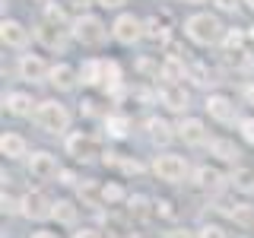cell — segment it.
Listing matches in <instances>:
<instances>
[{"instance_id": "obj_1", "label": "cell", "mask_w": 254, "mask_h": 238, "mask_svg": "<svg viewBox=\"0 0 254 238\" xmlns=\"http://www.w3.org/2000/svg\"><path fill=\"white\" fill-rule=\"evenodd\" d=\"M185 35L194 45H216L222 35V26H219L216 16H210V13H194L185 22Z\"/></svg>"}, {"instance_id": "obj_2", "label": "cell", "mask_w": 254, "mask_h": 238, "mask_svg": "<svg viewBox=\"0 0 254 238\" xmlns=\"http://www.w3.org/2000/svg\"><path fill=\"white\" fill-rule=\"evenodd\" d=\"M35 124L42 127L45 133H64V130L70 127V111L64 108L58 99L38 102V108H35Z\"/></svg>"}, {"instance_id": "obj_3", "label": "cell", "mask_w": 254, "mask_h": 238, "mask_svg": "<svg viewBox=\"0 0 254 238\" xmlns=\"http://www.w3.org/2000/svg\"><path fill=\"white\" fill-rule=\"evenodd\" d=\"M73 38L79 45H86V48H99L102 42H105V35H108V29H105V22L99 19V16H89V13H83V16H76L73 19Z\"/></svg>"}, {"instance_id": "obj_4", "label": "cell", "mask_w": 254, "mask_h": 238, "mask_svg": "<svg viewBox=\"0 0 254 238\" xmlns=\"http://www.w3.org/2000/svg\"><path fill=\"white\" fill-rule=\"evenodd\" d=\"M153 172L159 175V181H169V184H178V181L188 178V159L175 156V153H162L153 159Z\"/></svg>"}, {"instance_id": "obj_5", "label": "cell", "mask_w": 254, "mask_h": 238, "mask_svg": "<svg viewBox=\"0 0 254 238\" xmlns=\"http://www.w3.org/2000/svg\"><path fill=\"white\" fill-rule=\"evenodd\" d=\"M111 35H115L121 45H133V42H140V38L146 35V26H143L133 13H121L115 19V26H111Z\"/></svg>"}, {"instance_id": "obj_6", "label": "cell", "mask_w": 254, "mask_h": 238, "mask_svg": "<svg viewBox=\"0 0 254 238\" xmlns=\"http://www.w3.org/2000/svg\"><path fill=\"white\" fill-rule=\"evenodd\" d=\"M22 216H29V219H48L54 213V200L45 194V190H32V194H26L22 197Z\"/></svg>"}, {"instance_id": "obj_7", "label": "cell", "mask_w": 254, "mask_h": 238, "mask_svg": "<svg viewBox=\"0 0 254 238\" xmlns=\"http://www.w3.org/2000/svg\"><path fill=\"white\" fill-rule=\"evenodd\" d=\"M67 153L79 159V162H92L99 156V143H95L89 133H70L67 137Z\"/></svg>"}, {"instance_id": "obj_8", "label": "cell", "mask_w": 254, "mask_h": 238, "mask_svg": "<svg viewBox=\"0 0 254 238\" xmlns=\"http://www.w3.org/2000/svg\"><path fill=\"white\" fill-rule=\"evenodd\" d=\"M29 175H32V178H38V181L58 178V175H61L58 159H54L51 153H32V159H29Z\"/></svg>"}, {"instance_id": "obj_9", "label": "cell", "mask_w": 254, "mask_h": 238, "mask_svg": "<svg viewBox=\"0 0 254 238\" xmlns=\"http://www.w3.org/2000/svg\"><path fill=\"white\" fill-rule=\"evenodd\" d=\"M0 38L6 48H26L29 45V29L16 19H3L0 22Z\"/></svg>"}, {"instance_id": "obj_10", "label": "cell", "mask_w": 254, "mask_h": 238, "mask_svg": "<svg viewBox=\"0 0 254 238\" xmlns=\"http://www.w3.org/2000/svg\"><path fill=\"white\" fill-rule=\"evenodd\" d=\"M48 73H51V67L38 58V54H22L19 58V76L29 79V83H38V79H45Z\"/></svg>"}, {"instance_id": "obj_11", "label": "cell", "mask_w": 254, "mask_h": 238, "mask_svg": "<svg viewBox=\"0 0 254 238\" xmlns=\"http://www.w3.org/2000/svg\"><path fill=\"white\" fill-rule=\"evenodd\" d=\"M206 111H210V118L219 121V124L235 121V102L226 99V95H210V99H206Z\"/></svg>"}, {"instance_id": "obj_12", "label": "cell", "mask_w": 254, "mask_h": 238, "mask_svg": "<svg viewBox=\"0 0 254 238\" xmlns=\"http://www.w3.org/2000/svg\"><path fill=\"white\" fill-rule=\"evenodd\" d=\"M178 137L188 143V146H200L206 143V127L203 121H197V118H185V121L178 124Z\"/></svg>"}, {"instance_id": "obj_13", "label": "cell", "mask_w": 254, "mask_h": 238, "mask_svg": "<svg viewBox=\"0 0 254 238\" xmlns=\"http://www.w3.org/2000/svg\"><path fill=\"white\" fill-rule=\"evenodd\" d=\"M38 42L45 48H51V51H64L67 48V32L61 26H51V22H45V26H38Z\"/></svg>"}, {"instance_id": "obj_14", "label": "cell", "mask_w": 254, "mask_h": 238, "mask_svg": "<svg viewBox=\"0 0 254 238\" xmlns=\"http://www.w3.org/2000/svg\"><path fill=\"white\" fill-rule=\"evenodd\" d=\"M159 99H162V105L169 108V111H185L188 108V92L181 89L178 83L162 86V89H159Z\"/></svg>"}, {"instance_id": "obj_15", "label": "cell", "mask_w": 254, "mask_h": 238, "mask_svg": "<svg viewBox=\"0 0 254 238\" xmlns=\"http://www.w3.org/2000/svg\"><path fill=\"white\" fill-rule=\"evenodd\" d=\"M76 76L79 73H73V67H67V63H54L51 73H48V83L58 86L61 92H67V89H73V86H76Z\"/></svg>"}, {"instance_id": "obj_16", "label": "cell", "mask_w": 254, "mask_h": 238, "mask_svg": "<svg viewBox=\"0 0 254 238\" xmlns=\"http://www.w3.org/2000/svg\"><path fill=\"white\" fill-rule=\"evenodd\" d=\"M0 153L6 159H22L26 156V140H22L19 133H3V137H0Z\"/></svg>"}, {"instance_id": "obj_17", "label": "cell", "mask_w": 254, "mask_h": 238, "mask_svg": "<svg viewBox=\"0 0 254 238\" xmlns=\"http://www.w3.org/2000/svg\"><path fill=\"white\" fill-rule=\"evenodd\" d=\"M3 105H6V111H10V115L26 118V115H32V95H26V92H10Z\"/></svg>"}, {"instance_id": "obj_18", "label": "cell", "mask_w": 254, "mask_h": 238, "mask_svg": "<svg viewBox=\"0 0 254 238\" xmlns=\"http://www.w3.org/2000/svg\"><path fill=\"white\" fill-rule=\"evenodd\" d=\"M102 79H105V63L86 60L83 67H79V83H83V86H99Z\"/></svg>"}, {"instance_id": "obj_19", "label": "cell", "mask_w": 254, "mask_h": 238, "mask_svg": "<svg viewBox=\"0 0 254 238\" xmlns=\"http://www.w3.org/2000/svg\"><path fill=\"white\" fill-rule=\"evenodd\" d=\"M146 130H149V137H153L156 143H162V146L175 137V127L169 121H162V118H149V121H146Z\"/></svg>"}, {"instance_id": "obj_20", "label": "cell", "mask_w": 254, "mask_h": 238, "mask_svg": "<svg viewBox=\"0 0 254 238\" xmlns=\"http://www.w3.org/2000/svg\"><path fill=\"white\" fill-rule=\"evenodd\" d=\"M210 153H213V156H219L222 162H235V159L242 156L232 140H210Z\"/></svg>"}, {"instance_id": "obj_21", "label": "cell", "mask_w": 254, "mask_h": 238, "mask_svg": "<svg viewBox=\"0 0 254 238\" xmlns=\"http://www.w3.org/2000/svg\"><path fill=\"white\" fill-rule=\"evenodd\" d=\"M51 219H58V222H64V226H70V222H76V206L70 203V200H54Z\"/></svg>"}, {"instance_id": "obj_22", "label": "cell", "mask_w": 254, "mask_h": 238, "mask_svg": "<svg viewBox=\"0 0 254 238\" xmlns=\"http://www.w3.org/2000/svg\"><path fill=\"white\" fill-rule=\"evenodd\" d=\"M181 76H185V63H181V60L172 54V58L162 63V79H169V83H178Z\"/></svg>"}, {"instance_id": "obj_23", "label": "cell", "mask_w": 254, "mask_h": 238, "mask_svg": "<svg viewBox=\"0 0 254 238\" xmlns=\"http://www.w3.org/2000/svg\"><path fill=\"white\" fill-rule=\"evenodd\" d=\"M105 130H108V137L121 140L124 133H127V118L124 115H108L105 118Z\"/></svg>"}, {"instance_id": "obj_24", "label": "cell", "mask_w": 254, "mask_h": 238, "mask_svg": "<svg viewBox=\"0 0 254 238\" xmlns=\"http://www.w3.org/2000/svg\"><path fill=\"white\" fill-rule=\"evenodd\" d=\"M197 184H203V187H216L219 181H222V175L216 172V169H210V165H203V169H197Z\"/></svg>"}, {"instance_id": "obj_25", "label": "cell", "mask_w": 254, "mask_h": 238, "mask_svg": "<svg viewBox=\"0 0 254 238\" xmlns=\"http://www.w3.org/2000/svg\"><path fill=\"white\" fill-rule=\"evenodd\" d=\"M143 26H146V38H153V42H156V38H159V42L169 38V29H165L159 19H149V22H143Z\"/></svg>"}, {"instance_id": "obj_26", "label": "cell", "mask_w": 254, "mask_h": 238, "mask_svg": "<svg viewBox=\"0 0 254 238\" xmlns=\"http://www.w3.org/2000/svg\"><path fill=\"white\" fill-rule=\"evenodd\" d=\"M79 197H83V200H86V203H89V206H99V200H102V190H99V187H95V184H92V181H86V184H83V187H79Z\"/></svg>"}, {"instance_id": "obj_27", "label": "cell", "mask_w": 254, "mask_h": 238, "mask_svg": "<svg viewBox=\"0 0 254 238\" xmlns=\"http://www.w3.org/2000/svg\"><path fill=\"white\" fill-rule=\"evenodd\" d=\"M45 16H48V22H51V26L67 22V13H64V6H58V3H48V6H45Z\"/></svg>"}, {"instance_id": "obj_28", "label": "cell", "mask_w": 254, "mask_h": 238, "mask_svg": "<svg viewBox=\"0 0 254 238\" xmlns=\"http://www.w3.org/2000/svg\"><path fill=\"white\" fill-rule=\"evenodd\" d=\"M102 200H105V203H118V200H124L121 184H105V187H102Z\"/></svg>"}, {"instance_id": "obj_29", "label": "cell", "mask_w": 254, "mask_h": 238, "mask_svg": "<svg viewBox=\"0 0 254 238\" xmlns=\"http://www.w3.org/2000/svg\"><path fill=\"white\" fill-rule=\"evenodd\" d=\"M235 184L242 190H254V172H235Z\"/></svg>"}, {"instance_id": "obj_30", "label": "cell", "mask_w": 254, "mask_h": 238, "mask_svg": "<svg viewBox=\"0 0 254 238\" xmlns=\"http://www.w3.org/2000/svg\"><path fill=\"white\" fill-rule=\"evenodd\" d=\"M242 42H245V32H238V29H232L226 35V48L229 51H235V48H242Z\"/></svg>"}, {"instance_id": "obj_31", "label": "cell", "mask_w": 254, "mask_h": 238, "mask_svg": "<svg viewBox=\"0 0 254 238\" xmlns=\"http://www.w3.org/2000/svg\"><path fill=\"white\" fill-rule=\"evenodd\" d=\"M197 238H229L226 232H222L219 226H203L200 232H197Z\"/></svg>"}, {"instance_id": "obj_32", "label": "cell", "mask_w": 254, "mask_h": 238, "mask_svg": "<svg viewBox=\"0 0 254 238\" xmlns=\"http://www.w3.org/2000/svg\"><path fill=\"white\" fill-rule=\"evenodd\" d=\"M238 127H242V137L254 143V118H245V121H238Z\"/></svg>"}, {"instance_id": "obj_33", "label": "cell", "mask_w": 254, "mask_h": 238, "mask_svg": "<svg viewBox=\"0 0 254 238\" xmlns=\"http://www.w3.org/2000/svg\"><path fill=\"white\" fill-rule=\"evenodd\" d=\"M190 73H194V83H197V86H210V83H213V79H210V76H206V70L200 67V63H197V67H194V70H190Z\"/></svg>"}, {"instance_id": "obj_34", "label": "cell", "mask_w": 254, "mask_h": 238, "mask_svg": "<svg viewBox=\"0 0 254 238\" xmlns=\"http://www.w3.org/2000/svg\"><path fill=\"white\" fill-rule=\"evenodd\" d=\"M156 213H159V216H165V219H172V216H175V206H172L169 200H159V203H156Z\"/></svg>"}, {"instance_id": "obj_35", "label": "cell", "mask_w": 254, "mask_h": 238, "mask_svg": "<svg viewBox=\"0 0 254 238\" xmlns=\"http://www.w3.org/2000/svg\"><path fill=\"white\" fill-rule=\"evenodd\" d=\"M121 172H127V175H140L143 165H140V162H130V159H124V162H121Z\"/></svg>"}, {"instance_id": "obj_36", "label": "cell", "mask_w": 254, "mask_h": 238, "mask_svg": "<svg viewBox=\"0 0 254 238\" xmlns=\"http://www.w3.org/2000/svg\"><path fill=\"white\" fill-rule=\"evenodd\" d=\"M165 238H197V232H188V229H169Z\"/></svg>"}, {"instance_id": "obj_37", "label": "cell", "mask_w": 254, "mask_h": 238, "mask_svg": "<svg viewBox=\"0 0 254 238\" xmlns=\"http://www.w3.org/2000/svg\"><path fill=\"white\" fill-rule=\"evenodd\" d=\"M130 210L137 213V216H143V213H146V200H143V197H130Z\"/></svg>"}, {"instance_id": "obj_38", "label": "cell", "mask_w": 254, "mask_h": 238, "mask_svg": "<svg viewBox=\"0 0 254 238\" xmlns=\"http://www.w3.org/2000/svg\"><path fill=\"white\" fill-rule=\"evenodd\" d=\"M73 238H105V235L99 229H79V232H73Z\"/></svg>"}, {"instance_id": "obj_39", "label": "cell", "mask_w": 254, "mask_h": 238, "mask_svg": "<svg viewBox=\"0 0 254 238\" xmlns=\"http://www.w3.org/2000/svg\"><path fill=\"white\" fill-rule=\"evenodd\" d=\"M213 3L219 6V10H226V13H232L235 6H238V0H213Z\"/></svg>"}, {"instance_id": "obj_40", "label": "cell", "mask_w": 254, "mask_h": 238, "mask_svg": "<svg viewBox=\"0 0 254 238\" xmlns=\"http://www.w3.org/2000/svg\"><path fill=\"white\" fill-rule=\"evenodd\" d=\"M99 6H105V10H118V6L124 3V0H95Z\"/></svg>"}, {"instance_id": "obj_41", "label": "cell", "mask_w": 254, "mask_h": 238, "mask_svg": "<svg viewBox=\"0 0 254 238\" xmlns=\"http://www.w3.org/2000/svg\"><path fill=\"white\" fill-rule=\"evenodd\" d=\"M61 184H67V187L76 184V175H73V172H61Z\"/></svg>"}, {"instance_id": "obj_42", "label": "cell", "mask_w": 254, "mask_h": 238, "mask_svg": "<svg viewBox=\"0 0 254 238\" xmlns=\"http://www.w3.org/2000/svg\"><path fill=\"white\" fill-rule=\"evenodd\" d=\"M245 102H248V105H254V83L245 86Z\"/></svg>"}, {"instance_id": "obj_43", "label": "cell", "mask_w": 254, "mask_h": 238, "mask_svg": "<svg viewBox=\"0 0 254 238\" xmlns=\"http://www.w3.org/2000/svg\"><path fill=\"white\" fill-rule=\"evenodd\" d=\"M29 238H58V235H54V232H32Z\"/></svg>"}, {"instance_id": "obj_44", "label": "cell", "mask_w": 254, "mask_h": 238, "mask_svg": "<svg viewBox=\"0 0 254 238\" xmlns=\"http://www.w3.org/2000/svg\"><path fill=\"white\" fill-rule=\"evenodd\" d=\"M185 3H203V0H185Z\"/></svg>"}, {"instance_id": "obj_45", "label": "cell", "mask_w": 254, "mask_h": 238, "mask_svg": "<svg viewBox=\"0 0 254 238\" xmlns=\"http://www.w3.org/2000/svg\"><path fill=\"white\" fill-rule=\"evenodd\" d=\"M245 3H248V6H251V10H254V0H245Z\"/></svg>"}]
</instances>
